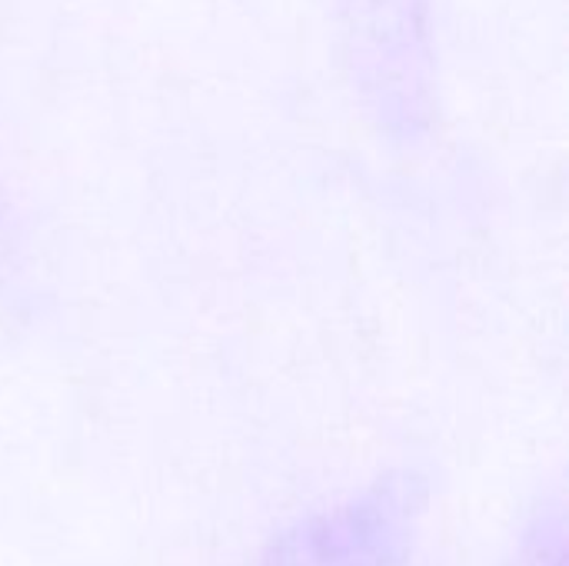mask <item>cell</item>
<instances>
[{
	"label": "cell",
	"instance_id": "1",
	"mask_svg": "<svg viewBox=\"0 0 569 566\" xmlns=\"http://www.w3.org/2000/svg\"><path fill=\"white\" fill-rule=\"evenodd\" d=\"M357 90L383 127L417 133L433 113L437 53L427 0H337Z\"/></svg>",
	"mask_w": 569,
	"mask_h": 566
},
{
	"label": "cell",
	"instance_id": "2",
	"mask_svg": "<svg viewBox=\"0 0 569 566\" xmlns=\"http://www.w3.org/2000/svg\"><path fill=\"white\" fill-rule=\"evenodd\" d=\"M427 504L417 470H393L350 500L297 520L260 566H407Z\"/></svg>",
	"mask_w": 569,
	"mask_h": 566
},
{
	"label": "cell",
	"instance_id": "3",
	"mask_svg": "<svg viewBox=\"0 0 569 566\" xmlns=\"http://www.w3.org/2000/svg\"><path fill=\"white\" fill-rule=\"evenodd\" d=\"M520 566H567V547H563V517L550 514L537 524L523 547Z\"/></svg>",
	"mask_w": 569,
	"mask_h": 566
}]
</instances>
